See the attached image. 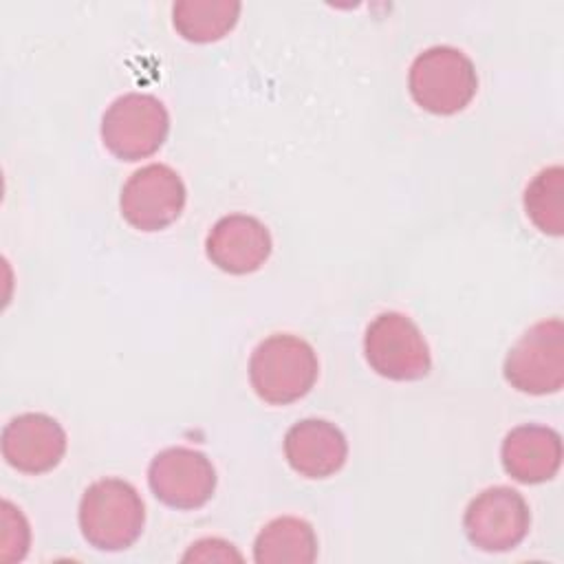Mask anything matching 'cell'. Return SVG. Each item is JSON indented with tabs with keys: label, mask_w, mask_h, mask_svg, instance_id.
<instances>
[{
	"label": "cell",
	"mask_w": 564,
	"mask_h": 564,
	"mask_svg": "<svg viewBox=\"0 0 564 564\" xmlns=\"http://www.w3.org/2000/svg\"><path fill=\"white\" fill-rule=\"evenodd\" d=\"M319 364L313 346L289 333L262 339L249 359V381L256 394L273 405L302 399L317 381Z\"/></svg>",
	"instance_id": "cell-1"
},
{
	"label": "cell",
	"mask_w": 564,
	"mask_h": 564,
	"mask_svg": "<svg viewBox=\"0 0 564 564\" xmlns=\"http://www.w3.org/2000/svg\"><path fill=\"white\" fill-rule=\"evenodd\" d=\"M143 524V500L128 480L99 478L86 487L79 502V529L90 546L123 551L139 540Z\"/></svg>",
	"instance_id": "cell-2"
},
{
	"label": "cell",
	"mask_w": 564,
	"mask_h": 564,
	"mask_svg": "<svg viewBox=\"0 0 564 564\" xmlns=\"http://www.w3.org/2000/svg\"><path fill=\"white\" fill-rule=\"evenodd\" d=\"M408 86L412 99L427 112L454 115L463 110L478 90L471 59L454 46H430L410 66Z\"/></svg>",
	"instance_id": "cell-3"
},
{
	"label": "cell",
	"mask_w": 564,
	"mask_h": 564,
	"mask_svg": "<svg viewBox=\"0 0 564 564\" xmlns=\"http://www.w3.org/2000/svg\"><path fill=\"white\" fill-rule=\"evenodd\" d=\"M505 379L524 394H553L564 383V324L560 317L529 326L509 348Z\"/></svg>",
	"instance_id": "cell-4"
},
{
	"label": "cell",
	"mask_w": 564,
	"mask_h": 564,
	"mask_svg": "<svg viewBox=\"0 0 564 564\" xmlns=\"http://www.w3.org/2000/svg\"><path fill=\"white\" fill-rule=\"evenodd\" d=\"M170 130V115L154 95L128 93L117 97L101 117L104 145L123 161L154 154Z\"/></svg>",
	"instance_id": "cell-5"
},
{
	"label": "cell",
	"mask_w": 564,
	"mask_h": 564,
	"mask_svg": "<svg viewBox=\"0 0 564 564\" xmlns=\"http://www.w3.org/2000/svg\"><path fill=\"white\" fill-rule=\"evenodd\" d=\"M364 355L370 368L392 381H414L430 372L432 355L419 326L403 313H379L366 328Z\"/></svg>",
	"instance_id": "cell-6"
},
{
	"label": "cell",
	"mask_w": 564,
	"mask_h": 564,
	"mask_svg": "<svg viewBox=\"0 0 564 564\" xmlns=\"http://www.w3.org/2000/svg\"><path fill=\"white\" fill-rule=\"evenodd\" d=\"M531 513L520 491L496 485L482 489L465 509L463 529L467 540L487 553L518 546L529 533Z\"/></svg>",
	"instance_id": "cell-7"
},
{
	"label": "cell",
	"mask_w": 564,
	"mask_h": 564,
	"mask_svg": "<svg viewBox=\"0 0 564 564\" xmlns=\"http://www.w3.org/2000/svg\"><path fill=\"white\" fill-rule=\"evenodd\" d=\"M185 183L176 170L150 163L132 172L121 187V216L141 231H159L172 225L185 207Z\"/></svg>",
	"instance_id": "cell-8"
},
{
	"label": "cell",
	"mask_w": 564,
	"mask_h": 564,
	"mask_svg": "<svg viewBox=\"0 0 564 564\" xmlns=\"http://www.w3.org/2000/svg\"><path fill=\"white\" fill-rule=\"evenodd\" d=\"M148 485L167 507L198 509L214 496L216 469L198 449L167 447L150 460Z\"/></svg>",
	"instance_id": "cell-9"
},
{
	"label": "cell",
	"mask_w": 564,
	"mask_h": 564,
	"mask_svg": "<svg viewBox=\"0 0 564 564\" xmlns=\"http://www.w3.org/2000/svg\"><path fill=\"white\" fill-rule=\"evenodd\" d=\"M66 452V432L48 414L24 412L2 430L4 460L24 474H44L59 465Z\"/></svg>",
	"instance_id": "cell-10"
},
{
	"label": "cell",
	"mask_w": 564,
	"mask_h": 564,
	"mask_svg": "<svg viewBox=\"0 0 564 564\" xmlns=\"http://www.w3.org/2000/svg\"><path fill=\"white\" fill-rule=\"evenodd\" d=\"M205 251L212 264L225 273H253L271 253V234L253 216L229 214L209 229Z\"/></svg>",
	"instance_id": "cell-11"
},
{
	"label": "cell",
	"mask_w": 564,
	"mask_h": 564,
	"mask_svg": "<svg viewBox=\"0 0 564 564\" xmlns=\"http://www.w3.org/2000/svg\"><path fill=\"white\" fill-rule=\"evenodd\" d=\"M284 456L300 476L328 478L344 467L348 443L335 423L304 419L293 423L284 434Z\"/></svg>",
	"instance_id": "cell-12"
},
{
	"label": "cell",
	"mask_w": 564,
	"mask_h": 564,
	"mask_svg": "<svg viewBox=\"0 0 564 564\" xmlns=\"http://www.w3.org/2000/svg\"><path fill=\"white\" fill-rule=\"evenodd\" d=\"M505 471L524 485L551 480L562 463V438L553 427L524 423L513 427L500 447Z\"/></svg>",
	"instance_id": "cell-13"
},
{
	"label": "cell",
	"mask_w": 564,
	"mask_h": 564,
	"mask_svg": "<svg viewBox=\"0 0 564 564\" xmlns=\"http://www.w3.org/2000/svg\"><path fill=\"white\" fill-rule=\"evenodd\" d=\"M317 557L313 527L295 516H280L267 522L253 542L258 564H311Z\"/></svg>",
	"instance_id": "cell-14"
},
{
	"label": "cell",
	"mask_w": 564,
	"mask_h": 564,
	"mask_svg": "<svg viewBox=\"0 0 564 564\" xmlns=\"http://www.w3.org/2000/svg\"><path fill=\"white\" fill-rule=\"evenodd\" d=\"M236 0H181L172 7L174 29L189 42H216L227 35L240 15Z\"/></svg>",
	"instance_id": "cell-15"
},
{
	"label": "cell",
	"mask_w": 564,
	"mask_h": 564,
	"mask_svg": "<svg viewBox=\"0 0 564 564\" xmlns=\"http://www.w3.org/2000/svg\"><path fill=\"white\" fill-rule=\"evenodd\" d=\"M564 170L551 165L540 170L524 189V209L531 223L549 236L564 231Z\"/></svg>",
	"instance_id": "cell-16"
},
{
	"label": "cell",
	"mask_w": 564,
	"mask_h": 564,
	"mask_svg": "<svg viewBox=\"0 0 564 564\" xmlns=\"http://www.w3.org/2000/svg\"><path fill=\"white\" fill-rule=\"evenodd\" d=\"M29 522L22 516L18 507H13L9 500L2 502V535H0V560L2 562H15L22 560L29 551Z\"/></svg>",
	"instance_id": "cell-17"
},
{
	"label": "cell",
	"mask_w": 564,
	"mask_h": 564,
	"mask_svg": "<svg viewBox=\"0 0 564 564\" xmlns=\"http://www.w3.org/2000/svg\"><path fill=\"white\" fill-rule=\"evenodd\" d=\"M227 562V560H242V555L234 549V544L218 540V538H205L194 542L187 553L183 555V562Z\"/></svg>",
	"instance_id": "cell-18"
}]
</instances>
